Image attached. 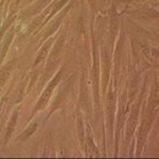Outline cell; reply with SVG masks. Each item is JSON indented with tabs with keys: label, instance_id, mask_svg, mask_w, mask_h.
Returning <instances> with one entry per match:
<instances>
[{
	"label": "cell",
	"instance_id": "obj_1",
	"mask_svg": "<svg viewBox=\"0 0 159 159\" xmlns=\"http://www.w3.org/2000/svg\"><path fill=\"white\" fill-rule=\"evenodd\" d=\"M36 127H37V124L36 123L32 124V125H31L30 127H28V129H27V131L21 135V138H25V137H28V136H30V135H32L33 133L36 131Z\"/></svg>",
	"mask_w": 159,
	"mask_h": 159
}]
</instances>
